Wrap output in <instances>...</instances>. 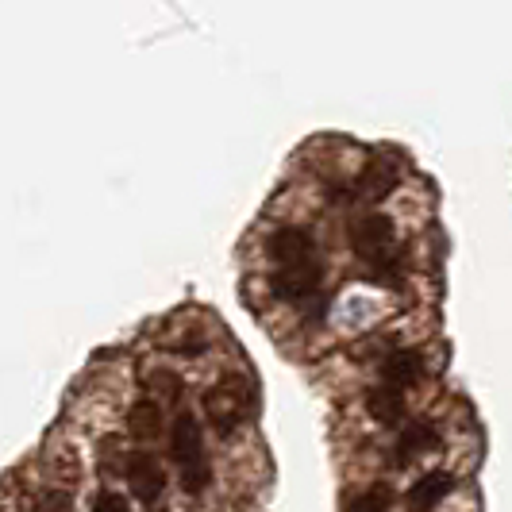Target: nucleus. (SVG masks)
<instances>
[{"label": "nucleus", "instance_id": "10", "mask_svg": "<svg viewBox=\"0 0 512 512\" xmlns=\"http://www.w3.org/2000/svg\"><path fill=\"white\" fill-rule=\"evenodd\" d=\"M366 412H370L378 424H397V420H401V412H405V401H401V393H397V389L378 385V389H370V393H366Z\"/></svg>", "mask_w": 512, "mask_h": 512}, {"label": "nucleus", "instance_id": "12", "mask_svg": "<svg viewBox=\"0 0 512 512\" xmlns=\"http://www.w3.org/2000/svg\"><path fill=\"white\" fill-rule=\"evenodd\" d=\"M128 428H131V436L154 439L162 432V409L154 405L151 397H147V401H135L128 412Z\"/></svg>", "mask_w": 512, "mask_h": 512}, {"label": "nucleus", "instance_id": "13", "mask_svg": "<svg viewBox=\"0 0 512 512\" xmlns=\"http://www.w3.org/2000/svg\"><path fill=\"white\" fill-rule=\"evenodd\" d=\"M389 509H393V493H389V486H370L347 501V512H389Z\"/></svg>", "mask_w": 512, "mask_h": 512}, {"label": "nucleus", "instance_id": "15", "mask_svg": "<svg viewBox=\"0 0 512 512\" xmlns=\"http://www.w3.org/2000/svg\"><path fill=\"white\" fill-rule=\"evenodd\" d=\"M93 512H131V505L120 497V493H112V489H104L101 497L93 501Z\"/></svg>", "mask_w": 512, "mask_h": 512}, {"label": "nucleus", "instance_id": "1", "mask_svg": "<svg viewBox=\"0 0 512 512\" xmlns=\"http://www.w3.org/2000/svg\"><path fill=\"white\" fill-rule=\"evenodd\" d=\"M355 255L370 266V278L382 285H397L401 278V255H397V231L385 212H359L347 228Z\"/></svg>", "mask_w": 512, "mask_h": 512}, {"label": "nucleus", "instance_id": "8", "mask_svg": "<svg viewBox=\"0 0 512 512\" xmlns=\"http://www.w3.org/2000/svg\"><path fill=\"white\" fill-rule=\"evenodd\" d=\"M420 374H424V362H420L416 351H393L382 362V385L397 389V393H405L409 385L420 382Z\"/></svg>", "mask_w": 512, "mask_h": 512}, {"label": "nucleus", "instance_id": "2", "mask_svg": "<svg viewBox=\"0 0 512 512\" xmlns=\"http://www.w3.org/2000/svg\"><path fill=\"white\" fill-rule=\"evenodd\" d=\"M170 451H174V466H178L181 489L189 497H201L212 486V466H208L205 451V432L197 424L193 412H181L174 420V432H170Z\"/></svg>", "mask_w": 512, "mask_h": 512}, {"label": "nucleus", "instance_id": "5", "mask_svg": "<svg viewBox=\"0 0 512 512\" xmlns=\"http://www.w3.org/2000/svg\"><path fill=\"white\" fill-rule=\"evenodd\" d=\"M270 258L278 262V270H285V266H308V262H320V247H316L312 231L278 228L270 235Z\"/></svg>", "mask_w": 512, "mask_h": 512}, {"label": "nucleus", "instance_id": "6", "mask_svg": "<svg viewBox=\"0 0 512 512\" xmlns=\"http://www.w3.org/2000/svg\"><path fill=\"white\" fill-rule=\"evenodd\" d=\"M124 478H128V486L135 489V497H139L143 505H158V501H162L166 474H162V466H158L154 455H143V451H139V455H131Z\"/></svg>", "mask_w": 512, "mask_h": 512}, {"label": "nucleus", "instance_id": "4", "mask_svg": "<svg viewBox=\"0 0 512 512\" xmlns=\"http://www.w3.org/2000/svg\"><path fill=\"white\" fill-rule=\"evenodd\" d=\"M324 285V262H308V266H285L270 278L274 297L282 301H312Z\"/></svg>", "mask_w": 512, "mask_h": 512}, {"label": "nucleus", "instance_id": "3", "mask_svg": "<svg viewBox=\"0 0 512 512\" xmlns=\"http://www.w3.org/2000/svg\"><path fill=\"white\" fill-rule=\"evenodd\" d=\"M205 409H208L212 428H216L220 436H231V432L239 428V420H243V382H239V378H224V382L205 397Z\"/></svg>", "mask_w": 512, "mask_h": 512}, {"label": "nucleus", "instance_id": "7", "mask_svg": "<svg viewBox=\"0 0 512 512\" xmlns=\"http://www.w3.org/2000/svg\"><path fill=\"white\" fill-rule=\"evenodd\" d=\"M393 185H397V166H393V158H374V162H366V170L359 174L355 181V193L366 197V201H382L393 193Z\"/></svg>", "mask_w": 512, "mask_h": 512}, {"label": "nucleus", "instance_id": "14", "mask_svg": "<svg viewBox=\"0 0 512 512\" xmlns=\"http://www.w3.org/2000/svg\"><path fill=\"white\" fill-rule=\"evenodd\" d=\"M35 512H74L70 505V493L66 489H47L35 497Z\"/></svg>", "mask_w": 512, "mask_h": 512}, {"label": "nucleus", "instance_id": "16", "mask_svg": "<svg viewBox=\"0 0 512 512\" xmlns=\"http://www.w3.org/2000/svg\"><path fill=\"white\" fill-rule=\"evenodd\" d=\"M154 385L166 389V393H174V389H178V378H174V374H154Z\"/></svg>", "mask_w": 512, "mask_h": 512}, {"label": "nucleus", "instance_id": "9", "mask_svg": "<svg viewBox=\"0 0 512 512\" xmlns=\"http://www.w3.org/2000/svg\"><path fill=\"white\" fill-rule=\"evenodd\" d=\"M451 493V474H443V470H432V474H424L416 486L409 489V509L412 512H432Z\"/></svg>", "mask_w": 512, "mask_h": 512}, {"label": "nucleus", "instance_id": "11", "mask_svg": "<svg viewBox=\"0 0 512 512\" xmlns=\"http://www.w3.org/2000/svg\"><path fill=\"white\" fill-rule=\"evenodd\" d=\"M436 443H439L436 428H428V424H409V428H401L393 455L405 462V459H412V455H424V451L436 447Z\"/></svg>", "mask_w": 512, "mask_h": 512}]
</instances>
